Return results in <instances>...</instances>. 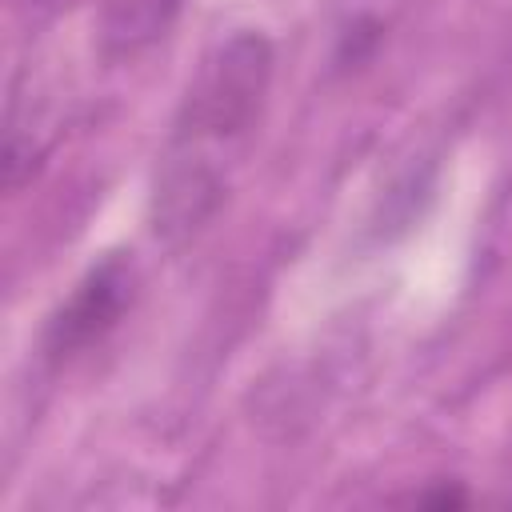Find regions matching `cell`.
I'll use <instances>...</instances> for the list:
<instances>
[{"label": "cell", "mask_w": 512, "mask_h": 512, "mask_svg": "<svg viewBox=\"0 0 512 512\" xmlns=\"http://www.w3.org/2000/svg\"><path fill=\"white\" fill-rule=\"evenodd\" d=\"M268 84L272 44L260 32H232L200 60L152 184V232L160 240L196 236L224 204L232 168L260 124Z\"/></svg>", "instance_id": "cell-1"}, {"label": "cell", "mask_w": 512, "mask_h": 512, "mask_svg": "<svg viewBox=\"0 0 512 512\" xmlns=\"http://www.w3.org/2000/svg\"><path fill=\"white\" fill-rule=\"evenodd\" d=\"M128 304H132V268L124 256H104L80 276L68 300L52 312L44 328V352L52 360L84 352L88 344H96L104 332L116 328Z\"/></svg>", "instance_id": "cell-2"}, {"label": "cell", "mask_w": 512, "mask_h": 512, "mask_svg": "<svg viewBox=\"0 0 512 512\" xmlns=\"http://www.w3.org/2000/svg\"><path fill=\"white\" fill-rule=\"evenodd\" d=\"M188 0H100V44L108 56H140L172 32Z\"/></svg>", "instance_id": "cell-3"}]
</instances>
